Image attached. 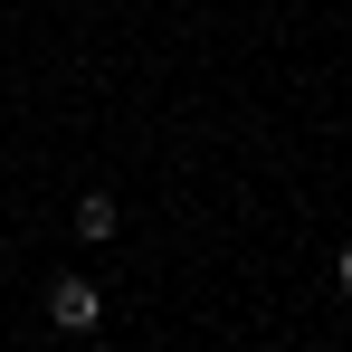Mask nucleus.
I'll return each mask as SVG.
<instances>
[{
    "mask_svg": "<svg viewBox=\"0 0 352 352\" xmlns=\"http://www.w3.org/2000/svg\"><path fill=\"white\" fill-rule=\"evenodd\" d=\"M115 200H105V190H86V200H76V238H115Z\"/></svg>",
    "mask_w": 352,
    "mask_h": 352,
    "instance_id": "2",
    "label": "nucleus"
},
{
    "mask_svg": "<svg viewBox=\"0 0 352 352\" xmlns=\"http://www.w3.org/2000/svg\"><path fill=\"white\" fill-rule=\"evenodd\" d=\"M96 314H105V295L86 276H48V324L58 333H96Z\"/></svg>",
    "mask_w": 352,
    "mask_h": 352,
    "instance_id": "1",
    "label": "nucleus"
},
{
    "mask_svg": "<svg viewBox=\"0 0 352 352\" xmlns=\"http://www.w3.org/2000/svg\"><path fill=\"white\" fill-rule=\"evenodd\" d=\"M333 286H343V295H352V248H343V267H333Z\"/></svg>",
    "mask_w": 352,
    "mask_h": 352,
    "instance_id": "3",
    "label": "nucleus"
}]
</instances>
